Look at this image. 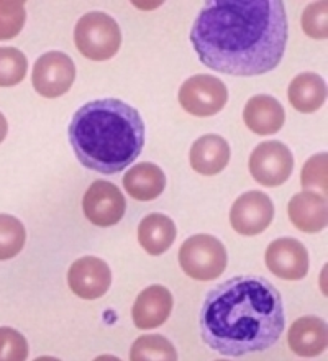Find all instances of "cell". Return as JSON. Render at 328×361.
<instances>
[{
  "label": "cell",
  "instance_id": "obj_1",
  "mask_svg": "<svg viewBox=\"0 0 328 361\" xmlns=\"http://www.w3.org/2000/svg\"><path fill=\"white\" fill-rule=\"evenodd\" d=\"M204 66L230 76H261L284 56L287 17L281 0L207 2L190 30Z\"/></svg>",
  "mask_w": 328,
  "mask_h": 361
},
{
  "label": "cell",
  "instance_id": "obj_2",
  "mask_svg": "<svg viewBox=\"0 0 328 361\" xmlns=\"http://www.w3.org/2000/svg\"><path fill=\"white\" fill-rule=\"evenodd\" d=\"M199 324L202 340L224 357L261 353L284 332V302L262 276H235L205 295Z\"/></svg>",
  "mask_w": 328,
  "mask_h": 361
},
{
  "label": "cell",
  "instance_id": "obj_3",
  "mask_svg": "<svg viewBox=\"0 0 328 361\" xmlns=\"http://www.w3.org/2000/svg\"><path fill=\"white\" fill-rule=\"evenodd\" d=\"M69 143L87 169L117 174L140 157L145 122L138 110L119 99H99L83 105L69 123Z\"/></svg>",
  "mask_w": 328,
  "mask_h": 361
},
{
  "label": "cell",
  "instance_id": "obj_4",
  "mask_svg": "<svg viewBox=\"0 0 328 361\" xmlns=\"http://www.w3.org/2000/svg\"><path fill=\"white\" fill-rule=\"evenodd\" d=\"M74 43L83 56L92 61H105L119 53L122 32L110 15L90 12L75 23Z\"/></svg>",
  "mask_w": 328,
  "mask_h": 361
},
{
  "label": "cell",
  "instance_id": "obj_5",
  "mask_svg": "<svg viewBox=\"0 0 328 361\" xmlns=\"http://www.w3.org/2000/svg\"><path fill=\"white\" fill-rule=\"evenodd\" d=\"M179 264L193 279H217L226 268V250L224 243L212 235H194L181 245Z\"/></svg>",
  "mask_w": 328,
  "mask_h": 361
},
{
  "label": "cell",
  "instance_id": "obj_6",
  "mask_svg": "<svg viewBox=\"0 0 328 361\" xmlns=\"http://www.w3.org/2000/svg\"><path fill=\"white\" fill-rule=\"evenodd\" d=\"M229 90L219 78L197 74L179 89V104L195 117H212L225 107Z\"/></svg>",
  "mask_w": 328,
  "mask_h": 361
},
{
  "label": "cell",
  "instance_id": "obj_7",
  "mask_svg": "<svg viewBox=\"0 0 328 361\" xmlns=\"http://www.w3.org/2000/svg\"><path fill=\"white\" fill-rule=\"evenodd\" d=\"M75 79V64L71 56L61 51H49L40 56L35 63L32 82L42 97H61Z\"/></svg>",
  "mask_w": 328,
  "mask_h": 361
},
{
  "label": "cell",
  "instance_id": "obj_8",
  "mask_svg": "<svg viewBox=\"0 0 328 361\" xmlns=\"http://www.w3.org/2000/svg\"><path fill=\"white\" fill-rule=\"evenodd\" d=\"M294 157L281 142H262L250 157V173L256 183L266 188H276L291 178Z\"/></svg>",
  "mask_w": 328,
  "mask_h": 361
},
{
  "label": "cell",
  "instance_id": "obj_9",
  "mask_svg": "<svg viewBox=\"0 0 328 361\" xmlns=\"http://www.w3.org/2000/svg\"><path fill=\"white\" fill-rule=\"evenodd\" d=\"M84 215L97 227H112L123 219L127 200L117 185L109 180H95L83 199Z\"/></svg>",
  "mask_w": 328,
  "mask_h": 361
},
{
  "label": "cell",
  "instance_id": "obj_10",
  "mask_svg": "<svg viewBox=\"0 0 328 361\" xmlns=\"http://www.w3.org/2000/svg\"><path fill=\"white\" fill-rule=\"evenodd\" d=\"M274 219V205L269 195L250 190L235 200L230 210V224L236 233L253 237L269 227Z\"/></svg>",
  "mask_w": 328,
  "mask_h": 361
},
{
  "label": "cell",
  "instance_id": "obj_11",
  "mask_svg": "<svg viewBox=\"0 0 328 361\" xmlns=\"http://www.w3.org/2000/svg\"><path fill=\"white\" fill-rule=\"evenodd\" d=\"M68 284L80 299H99L107 293L112 284V271L104 259L84 257L71 264L68 271Z\"/></svg>",
  "mask_w": 328,
  "mask_h": 361
},
{
  "label": "cell",
  "instance_id": "obj_12",
  "mask_svg": "<svg viewBox=\"0 0 328 361\" xmlns=\"http://www.w3.org/2000/svg\"><path fill=\"white\" fill-rule=\"evenodd\" d=\"M265 262L272 274L286 281H299L309 273V253L296 238L274 240L266 250Z\"/></svg>",
  "mask_w": 328,
  "mask_h": 361
},
{
  "label": "cell",
  "instance_id": "obj_13",
  "mask_svg": "<svg viewBox=\"0 0 328 361\" xmlns=\"http://www.w3.org/2000/svg\"><path fill=\"white\" fill-rule=\"evenodd\" d=\"M173 310V295L164 286H150L136 298L131 317L140 330H150L163 325Z\"/></svg>",
  "mask_w": 328,
  "mask_h": 361
},
{
  "label": "cell",
  "instance_id": "obj_14",
  "mask_svg": "<svg viewBox=\"0 0 328 361\" xmlns=\"http://www.w3.org/2000/svg\"><path fill=\"white\" fill-rule=\"evenodd\" d=\"M291 222L304 233H319L328 225V199L314 190H304L289 200Z\"/></svg>",
  "mask_w": 328,
  "mask_h": 361
},
{
  "label": "cell",
  "instance_id": "obj_15",
  "mask_svg": "<svg viewBox=\"0 0 328 361\" xmlns=\"http://www.w3.org/2000/svg\"><path fill=\"white\" fill-rule=\"evenodd\" d=\"M287 343L299 357L312 358L324 353L328 347V327L325 320L315 315L297 319L291 325Z\"/></svg>",
  "mask_w": 328,
  "mask_h": 361
},
{
  "label": "cell",
  "instance_id": "obj_16",
  "mask_svg": "<svg viewBox=\"0 0 328 361\" xmlns=\"http://www.w3.org/2000/svg\"><path fill=\"white\" fill-rule=\"evenodd\" d=\"M243 120L256 135H274L286 122V112L281 102L271 95H255L245 105Z\"/></svg>",
  "mask_w": 328,
  "mask_h": 361
},
{
  "label": "cell",
  "instance_id": "obj_17",
  "mask_svg": "<svg viewBox=\"0 0 328 361\" xmlns=\"http://www.w3.org/2000/svg\"><path fill=\"white\" fill-rule=\"evenodd\" d=\"M230 147L220 135H204L190 148V166L202 176H215L230 161Z\"/></svg>",
  "mask_w": 328,
  "mask_h": 361
},
{
  "label": "cell",
  "instance_id": "obj_18",
  "mask_svg": "<svg viewBox=\"0 0 328 361\" xmlns=\"http://www.w3.org/2000/svg\"><path fill=\"white\" fill-rule=\"evenodd\" d=\"M123 188L131 197L141 202L158 199L166 188V174L158 164H135L123 178Z\"/></svg>",
  "mask_w": 328,
  "mask_h": 361
},
{
  "label": "cell",
  "instance_id": "obj_19",
  "mask_svg": "<svg viewBox=\"0 0 328 361\" xmlns=\"http://www.w3.org/2000/svg\"><path fill=\"white\" fill-rule=\"evenodd\" d=\"M176 225L168 215L150 214L138 225V242L151 257L163 255L176 240Z\"/></svg>",
  "mask_w": 328,
  "mask_h": 361
},
{
  "label": "cell",
  "instance_id": "obj_20",
  "mask_svg": "<svg viewBox=\"0 0 328 361\" xmlns=\"http://www.w3.org/2000/svg\"><path fill=\"white\" fill-rule=\"evenodd\" d=\"M287 97L297 112L312 114L319 110L327 100V84L315 73H302L292 79Z\"/></svg>",
  "mask_w": 328,
  "mask_h": 361
},
{
  "label": "cell",
  "instance_id": "obj_21",
  "mask_svg": "<svg viewBox=\"0 0 328 361\" xmlns=\"http://www.w3.org/2000/svg\"><path fill=\"white\" fill-rule=\"evenodd\" d=\"M131 361H176L178 352L163 335H143L135 340L130 352Z\"/></svg>",
  "mask_w": 328,
  "mask_h": 361
},
{
  "label": "cell",
  "instance_id": "obj_22",
  "mask_svg": "<svg viewBox=\"0 0 328 361\" xmlns=\"http://www.w3.org/2000/svg\"><path fill=\"white\" fill-rule=\"evenodd\" d=\"M27 242V232L17 217L0 214V262L12 259L22 252Z\"/></svg>",
  "mask_w": 328,
  "mask_h": 361
},
{
  "label": "cell",
  "instance_id": "obj_23",
  "mask_svg": "<svg viewBox=\"0 0 328 361\" xmlns=\"http://www.w3.org/2000/svg\"><path fill=\"white\" fill-rule=\"evenodd\" d=\"M28 71L27 56L17 48H0V87L17 86Z\"/></svg>",
  "mask_w": 328,
  "mask_h": 361
},
{
  "label": "cell",
  "instance_id": "obj_24",
  "mask_svg": "<svg viewBox=\"0 0 328 361\" xmlns=\"http://www.w3.org/2000/svg\"><path fill=\"white\" fill-rule=\"evenodd\" d=\"M300 184L307 190H314L322 195L328 194V154L319 153L309 158L302 168Z\"/></svg>",
  "mask_w": 328,
  "mask_h": 361
},
{
  "label": "cell",
  "instance_id": "obj_25",
  "mask_svg": "<svg viewBox=\"0 0 328 361\" xmlns=\"http://www.w3.org/2000/svg\"><path fill=\"white\" fill-rule=\"evenodd\" d=\"M27 20L25 4L20 0H0V42L12 39L23 30Z\"/></svg>",
  "mask_w": 328,
  "mask_h": 361
},
{
  "label": "cell",
  "instance_id": "obj_26",
  "mask_svg": "<svg viewBox=\"0 0 328 361\" xmlns=\"http://www.w3.org/2000/svg\"><path fill=\"white\" fill-rule=\"evenodd\" d=\"M302 30L314 39L328 38V4L314 2L302 13Z\"/></svg>",
  "mask_w": 328,
  "mask_h": 361
},
{
  "label": "cell",
  "instance_id": "obj_27",
  "mask_svg": "<svg viewBox=\"0 0 328 361\" xmlns=\"http://www.w3.org/2000/svg\"><path fill=\"white\" fill-rule=\"evenodd\" d=\"M27 357V338L15 329L0 327V361H23Z\"/></svg>",
  "mask_w": 328,
  "mask_h": 361
},
{
  "label": "cell",
  "instance_id": "obj_28",
  "mask_svg": "<svg viewBox=\"0 0 328 361\" xmlns=\"http://www.w3.org/2000/svg\"><path fill=\"white\" fill-rule=\"evenodd\" d=\"M7 132H8L7 118H5V115L0 112V143H2L5 137H7Z\"/></svg>",
  "mask_w": 328,
  "mask_h": 361
}]
</instances>
